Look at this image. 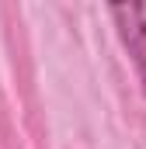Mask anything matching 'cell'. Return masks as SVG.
<instances>
[{
    "mask_svg": "<svg viewBox=\"0 0 146 149\" xmlns=\"http://www.w3.org/2000/svg\"><path fill=\"white\" fill-rule=\"evenodd\" d=\"M111 17L118 24L122 45L129 49V56L136 63V73H139V83L146 94V7L143 3H115Z\"/></svg>",
    "mask_w": 146,
    "mask_h": 149,
    "instance_id": "6da1fadb",
    "label": "cell"
}]
</instances>
